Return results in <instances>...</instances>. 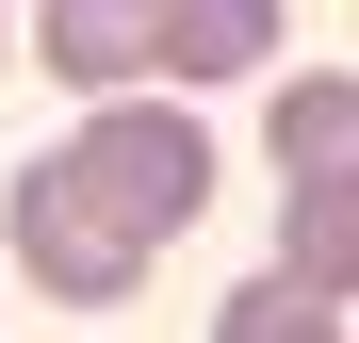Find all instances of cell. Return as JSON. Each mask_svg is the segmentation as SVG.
<instances>
[{"mask_svg":"<svg viewBox=\"0 0 359 343\" xmlns=\"http://www.w3.org/2000/svg\"><path fill=\"white\" fill-rule=\"evenodd\" d=\"M147 49H163V0H49V17H33V66L82 82V98L147 82Z\"/></svg>","mask_w":359,"mask_h":343,"instance_id":"obj_4","label":"cell"},{"mask_svg":"<svg viewBox=\"0 0 359 343\" xmlns=\"http://www.w3.org/2000/svg\"><path fill=\"white\" fill-rule=\"evenodd\" d=\"M343 295H311V278H262V295H229V343H278V327H327Z\"/></svg>","mask_w":359,"mask_h":343,"instance_id":"obj_6","label":"cell"},{"mask_svg":"<svg viewBox=\"0 0 359 343\" xmlns=\"http://www.w3.org/2000/svg\"><path fill=\"white\" fill-rule=\"evenodd\" d=\"M66 163L147 229V246H180V229L212 213V147H196V114H180V98H131V82H114L82 131H66Z\"/></svg>","mask_w":359,"mask_h":343,"instance_id":"obj_3","label":"cell"},{"mask_svg":"<svg viewBox=\"0 0 359 343\" xmlns=\"http://www.w3.org/2000/svg\"><path fill=\"white\" fill-rule=\"evenodd\" d=\"M0 49H17V33H0Z\"/></svg>","mask_w":359,"mask_h":343,"instance_id":"obj_7","label":"cell"},{"mask_svg":"<svg viewBox=\"0 0 359 343\" xmlns=\"http://www.w3.org/2000/svg\"><path fill=\"white\" fill-rule=\"evenodd\" d=\"M262 49H278V0H163V49L147 66L163 82H245Z\"/></svg>","mask_w":359,"mask_h":343,"instance_id":"obj_5","label":"cell"},{"mask_svg":"<svg viewBox=\"0 0 359 343\" xmlns=\"http://www.w3.org/2000/svg\"><path fill=\"white\" fill-rule=\"evenodd\" d=\"M278 196H294V278L343 295L359 278V82L343 66L278 82Z\"/></svg>","mask_w":359,"mask_h":343,"instance_id":"obj_2","label":"cell"},{"mask_svg":"<svg viewBox=\"0 0 359 343\" xmlns=\"http://www.w3.org/2000/svg\"><path fill=\"white\" fill-rule=\"evenodd\" d=\"M17 262H33V295H49V311H131L163 246L82 180L66 147H49V163H17Z\"/></svg>","mask_w":359,"mask_h":343,"instance_id":"obj_1","label":"cell"}]
</instances>
